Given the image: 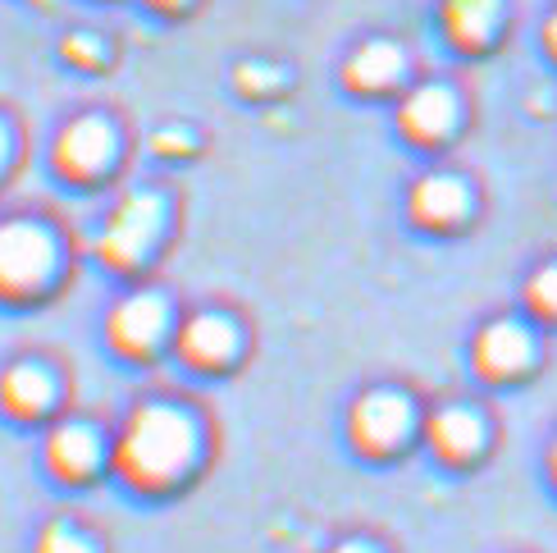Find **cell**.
I'll use <instances>...</instances> for the list:
<instances>
[{"instance_id":"2e32d148","label":"cell","mask_w":557,"mask_h":553,"mask_svg":"<svg viewBox=\"0 0 557 553\" xmlns=\"http://www.w3.org/2000/svg\"><path fill=\"white\" fill-rule=\"evenodd\" d=\"M33 553H106V549H101V540L91 536L83 521H74V517H51V521L37 526Z\"/></svg>"},{"instance_id":"ffe728a7","label":"cell","mask_w":557,"mask_h":553,"mask_svg":"<svg viewBox=\"0 0 557 553\" xmlns=\"http://www.w3.org/2000/svg\"><path fill=\"white\" fill-rule=\"evenodd\" d=\"M151 147H156L160 156H188V151H193V133H188V128H160Z\"/></svg>"},{"instance_id":"6da1fadb","label":"cell","mask_w":557,"mask_h":553,"mask_svg":"<svg viewBox=\"0 0 557 553\" xmlns=\"http://www.w3.org/2000/svg\"><path fill=\"white\" fill-rule=\"evenodd\" d=\"M197 463H201V426L178 403L147 398L114 426L110 476L133 494L165 499L178 486H188Z\"/></svg>"},{"instance_id":"3957f363","label":"cell","mask_w":557,"mask_h":553,"mask_svg":"<svg viewBox=\"0 0 557 553\" xmlns=\"http://www.w3.org/2000/svg\"><path fill=\"white\" fill-rule=\"evenodd\" d=\"M165 224H170V201L160 197L156 188H133L120 201L110 206V216L101 220V234H97V257L106 270L114 274H133L143 270L160 238H165Z\"/></svg>"},{"instance_id":"ac0fdd59","label":"cell","mask_w":557,"mask_h":553,"mask_svg":"<svg viewBox=\"0 0 557 553\" xmlns=\"http://www.w3.org/2000/svg\"><path fill=\"white\" fill-rule=\"evenodd\" d=\"M234 83L247 91V97H270V91L284 83V74H278L274 64H261V60H247L234 69Z\"/></svg>"},{"instance_id":"9a60e30c","label":"cell","mask_w":557,"mask_h":553,"mask_svg":"<svg viewBox=\"0 0 557 553\" xmlns=\"http://www.w3.org/2000/svg\"><path fill=\"white\" fill-rule=\"evenodd\" d=\"M498 19H503V0H448L444 5V23L453 41L461 46H484L494 37Z\"/></svg>"},{"instance_id":"8992f818","label":"cell","mask_w":557,"mask_h":553,"mask_svg":"<svg viewBox=\"0 0 557 553\" xmlns=\"http://www.w3.org/2000/svg\"><path fill=\"white\" fill-rule=\"evenodd\" d=\"M170 339H174V307L156 288H128L106 311V343L124 361H156Z\"/></svg>"},{"instance_id":"d6986e66","label":"cell","mask_w":557,"mask_h":553,"mask_svg":"<svg viewBox=\"0 0 557 553\" xmlns=\"http://www.w3.org/2000/svg\"><path fill=\"white\" fill-rule=\"evenodd\" d=\"M530 303L544 316H557V266H544L535 280H530Z\"/></svg>"},{"instance_id":"44dd1931","label":"cell","mask_w":557,"mask_h":553,"mask_svg":"<svg viewBox=\"0 0 557 553\" xmlns=\"http://www.w3.org/2000/svg\"><path fill=\"white\" fill-rule=\"evenodd\" d=\"M14 128H10V120H5V114H0V183H5L10 179V170H14Z\"/></svg>"},{"instance_id":"d4e9b609","label":"cell","mask_w":557,"mask_h":553,"mask_svg":"<svg viewBox=\"0 0 557 553\" xmlns=\"http://www.w3.org/2000/svg\"><path fill=\"white\" fill-rule=\"evenodd\" d=\"M553 471H557V448H553Z\"/></svg>"},{"instance_id":"e0dca14e","label":"cell","mask_w":557,"mask_h":553,"mask_svg":"<svg viewBox=\"0 0 557 553\" xmlns=\"http://www.w3.org/2000/svg\"><path fill=\"white\" fill-rule=\"evenodd\" d=\"M60 56H64V64H74V69H106V60H110L106 41L97 33H69L60 41Z\"/></svg>"},{"instance_id":"ba28073f","label":"cell","mask_w":557,"mask_h":553,"mask_svg":"<svg viewBox=\"0 0 557 553\" xmlns=\"http://www.w3.org/2000/svg\"><path fill=\"white\" fill-rule=\"evenodd\" d=\"M60 376L37 357H18L0 371V417H10L14 426H51L60 417Z\"/></svg>"},{"instance_id":"4fadbf2b","label":"cell","mask_w":557,"mask_h":553,"mask_svg":"<svg viewBox=\"0 0 557 553\" xmlns=\"http://www.w3.org/2000/svg\"><path fill=\"white\" fill-rule=\"evenodd\" d=\"M535 357V339L517 320H494L475 339V366L484 376H517Z\"/></svg>"},{"instance_id":"cb8c5ba5","label":"cell","mask_w":557,"mask_h":553,"mask_svg":"<svg viewBox=\"0 0 557 553\" xmlns=\"http://www.w3.org/2000/svg\"><path fill=\"white\" fill-rule=\"evenodd\" d=\"M548 46H553V51H557V14L548 19Z\"/></svg>"},{"instance_id":"277c9868","label":"cell","mask_w":557,"mask_h":553,"mask_svg":"<svg viewBox=\"0 0 557 553\" xmlns=\"http://www.w3.org/2000/svg\"><path fill=\"white\" fill-rule=\"evenodd\" d=\"M46 165L60 183L78 193H91L114 174L120 165V128L106 114H74L64 120L60 133L51 137V151H46Z\"/></svg>"},{"instance_id":"603a6c76","label":"cell","mask_w":557,"mask_h":553,"mask_svg":"<svg viewBox=\"0 0 557 553\" xmlns=\"http://www.w3.org/2000/svg\"><path fill=\"white\" fill-rule=\"evenodd\" d=\"M151 10H160V14H178L183 5H188V0H147Z\"/></svg>"},{"instance_id":"7402d4cb","label":"cell","mask_w":557,"mask_h":553,"mask_svg":"<svg viewBox=\"0 0 557 553\" xmlns=\"http://www.w3.org/2000/svg\"><path fill=\"white\" fill-rule=\"evenodd\" d=\"M330 553H384L380 544H370V540H338Z\"/></svg>"},{"instance_id":"8fae6325","label":"cell","mask_w":557,"mask_h":553,"mask_svg":"<svg viewBox=\"0 0 557 553\" xmlns=\"http://www.w3.org/2000/svg\"><path fill=\"white\" fill-rule=\"evenodd\" d=\"M425 440L434 448V457H444L448 467H461V463H471V457H480L484 448V421L475 417L471 407H438L430 411V421H425Z\"/></svg>"},{"instance_id":"30bf717a","label":"cell","mask_w":557,"mask_h":553,"mask_svg":"<svg viewBox=\"0 0 557 553\" xmlns=\"http://www.w3.org/2000/svg\"><path fill=\"white\" fill-rule=\"evenodd\" d=\"M398 128L411 137V143H444V137L457 128V97L444 87V83H425V87H416L411 97L403 101L398 110Z\"/></svg>"},{"instance_id":"9c48e42d","label":"cell","mask_w":557,"mask_h":553,"mask_svg":"<svg viewBox=\"0 0 557 553\" xmlns=\"http://www.w3.org/2000/svg\"><path fill=\"white\" fill-rule=\"evenodd\" d=\"M174 353L193 371H228L243 353V330L220 311H197L174 330Z\"/></svg>"},{"instance_id":"52a82bcc","label":"cell","mask_w":557,"mask_h":553,"mask_svg":"<svg viewBox=\"0 0 557 553\" xmlns=\"http://www.w3.org/2000/svg\"><path fill=\"white\" fill-rule=\"evenodd\" d=\"M416 430V407L398 389H370L347 411V434H352V448L366 457H388L398 453Z\"/></svg>"},{"instance_id":"5b68a950","label":"cell","mask_w":557,"mask_h":553,"mask_svg":"<svg viewBox=\"0 0 557 553\" xmlns=\"http://www.w3.org/2000/svg\"><path fill=\"white\" fill-rule=\"evenodd\" d=\"M41 471L60 490H91L110 471V440L83 417H55L41 434Z\"/></svg>"},{"instance_id":"5bb4252c","label":"cell","mask_w":557,"mask_h":553,"mask_svg":"<svg viewBox=\"0 0 557 553\" xmlns=\"http://www.w3.org/2000/svg\"><path fill=\"white\" fill-rule=\"evenodd\" d=\"M407 74V56H403V46H393V41H366L357 46L352 56H347L343 64V83L352 87V91H366V97H375V91H388V87H398Z\"/></svg>"},{"instance_id":"7c38bea8","label":"cell","mask_w":557,"mask_h":553,"mask_svg":"<svg viewBox=\"0 0 557 553\" xmlns=\"http://www.w3.org/2000/svg\"><path fill=\"white\" fill-rule=\"evenodd\" d=\"M471 211V193L457 174H425L411 188V216L425 229H453Z\"/></svg>"},{"instance_id":"7a4b0ae2","label":"cell","mask_w":557,"mask_h":553,"mask_svg":"<svg viewBox=\"0 0 557 553\" xmlns=\"http://www.w3.org/2000/svg\"><path fill=\"white\" fill-rule=\"evenodd\" d=\"M64 243L37 216H0V307H33L60 288Z\"/></svg>"}]
</instances>
